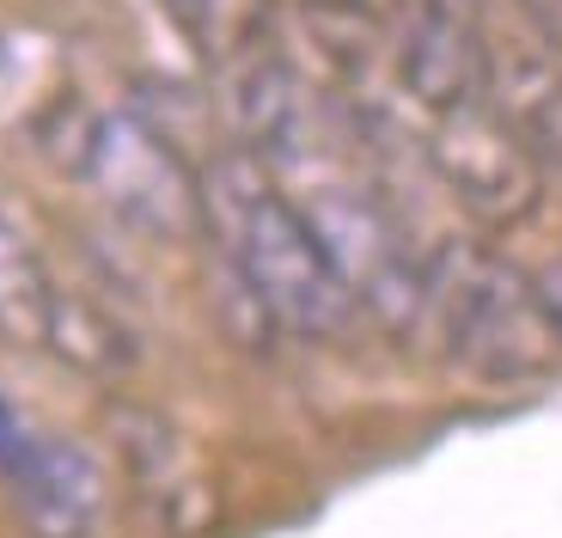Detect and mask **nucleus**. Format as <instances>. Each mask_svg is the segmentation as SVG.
I'll return each mask as SVG.
<instances>
[{
	"instance_id": "1",
	"label": "nucleus",
	"mask_w": 562,
	"mask_h": 538,
	"mask_svg": "<svg viewBox=\"0 0 562 538\" xmlns=\"http://www.w3.org/2000/svg\"><path fill=\"white\" fill-rule=\"evenodd\" d=\"M435 343L477 380H544L562 368V337L532 294V276L490 251H440Z\"/></svg>"
},
{
	"instance_id": "2",
	"label": "nucleus",
	"mask_w": 562,
	"mask_h": 538,
	"mask_svg": "<svg viewBox=\"0 0 562 538\" xmlns=\"http://www.w3.org/2000/svg\"><path fill=\"white\" fill-rule=\"evenodd\" d=\"M80 178L140 239L183 245L202 233L196 166L183 159V147L171 142L166 128H154L140 111H99L92 154H86Z\"/></svg>"
},
{
	"instance_id": "3",
	"label": "nucleus",
	"mask_w": 562,
	"mask_h": 538,
	"mask_svg": "<svg viewBox=\"0 0 562 538\" xmlns=\"http://www.w3.org/2000/svg\"><path fill=\"white\" fill-rule=\"evenodd\" d=\"M422 159H428V171L440 178V190L490 233H514L544 209L550 171L526 154V142L483 99L428 116Z\"/></svg>"
},
{
	"instance_id": "4",
	"label": "nucleus",
	"mask_w": 562,
	"mask_h": 538,
	"mask_svg": "<svg viewBox=\"0 0 562 538\" xmlns=\"http://www.w3.org/2000/svg\"><path fill=\"white\" fill-rule=\"evenodd\" d=\"M397 86L428 116L483 99L490 37L477 25V0H397Z\"/></svg>"
},
{
	"instance_id": "5",
	"label": "nucleus",
	"mask_w": 562,
	"mask_h": 538,
	"mask_svg": "<svg viewBox=\"0 0 562 538\" xmlns=\"http://www.w3.org/2000/svg\"><path fill=\"white\" fill-rule=\"evenodd\" d=\"M13 508L31 538H92L104 520V471L99 459L61 435H37L0 466Z\"/></svg>"
},
{
	"instance_id": "6",
	"label": "nucleus",
	"mask_w": 562,
	"mask_h": 538,
	"mask_svg": "<svg viewBox=\"0 0 562 538\" xmlns=\"http://www.w3.org/2000/svg\"><path fill=\"white\" fill-rule=\"evenodd\" d=\"M483 104L526 142V154L544 171H562V56L557 49H520L490 43V80Z\"/></svg>"
},
{
	"instance_id": "7",
	"label": "nucleus",
	"mask_w": 562,
	"mask_h": 538,
	"mask_svg": "<svg viewBox=\"0 0 562 538\" xmlns=\"http://www.w3.org/2000/svg\"><path fill=\"white\" fill-rule=\"evenodd\" d=\"M226 116H233L239 147H251V154L269 159V166L306 154L312 99H306V86H300V74L281 56H269V49L233 61V99H226Z\"/></svg>"
},
{
	"instance_id": "8",
	"label": "nucleus",
	"mask_w": 562,
	"mask_h": 538,
	"mask_svg": "<svg viewBox=\"0 0 562 538\" xmlns=\"http://www.w3.org/2000/svg\"><path fill=\"white\" fill-rule=\"evenodd\" d=\"M300 214H306L312 239L324 245L330 269L349 282V294H361L380 269H392L397 257L409 251L404 233H397V221L367 197V190H342V184L312 190V197L300 202Z\"/></svg>"
},
{
	"instance_id": "9",
	"label": "nucleus",
	"mask_w": 562,
	"mask_h": 538,
	"mask_svg": "<svg viewBox=\"0 0 562 538\" xmlns=\"http://www.w3.org/2000/svg\"><path fill=\"white\" fill-rule=\"evenodd\" d=\"M37 349H49L61 368L86 373V380H123L140 361L135 330H128L104 300L80 294V288H56V294H49V318H43Z\"/></svg>"
},
{
	"instance_id": "10",
	"label": "nucleus",
	"mask_w": 562,
	"mask_h": 538,
	"mask_svg": "<svg viewBox=\"0 0 562 538\" xmlns=\"http://www.w3.org/2000/svg\"><path fill=\"white\" fill-rule=\"evenodd\" d=\"M178 31L196 43L202 61H233L269 49V25H276V0H178L171 7Z\"/></svg>"
},
{
	"instance_id": "11",
	"label": "nucleus",
	"mask_w": 562,
	"mask_h": 538,
	"mask_svg": "<svg viewBox=\"0 0 562 538\" xmlns=\"http://www.w3.org/2000/svg\"><path fill=\"white\" fill-rule=\"evenodd\" d=\"M49 294H56V282H49L37 245L0 214V337L37 349L43 318H49Z\"/></svg>"
},
{
	"instance_id": "12",
	"label": "nucleus",
	"mask_w": 562,
	"mask_h": 538,
	"mask_svg": "<svg viewBox=\"0 0 562 538\" xmlns=\"http://www.w3.org/2000/svg\"><path fill=\"white\" fill-rule=\"evenodd\" d=\"M111 440L116 453H123L128 478L140 483V490H171V483L183 478V440L178 428L166 423L159 411H140V404H116L111 411Z\"/></svg>"
},
{
	"instance_id": "13",
	"label": "nucleus",
	"mask_w": 562,
	"mask_h": 538,
	"mask_svg": "<svg viewBox=\"0 0 562 538\" xmlns=\"http://www.w3.org/2000/svg\"><path fill=\"white\" fill-rule=\"evenodd\" d=\"M300 13H306V25L318 31L330 49H355V43L373 37V25H380V0H294Z\"/></svg>"
},
{
	"instance_id": "14",
	"label": "nucleus",
	"mask_w": 562,
	"mask_h": 538,
	"mask_svg": "<svg viewBox=\"0 0 562 538\" xmlns=\"http://www.w3.org/2000/svg\"><path fill=\"white\" fill-rule=\"evenodd\" d=\"M532 294H538V306H544L550 330L562 337V257H550V264L532 269Z\"/></svg>"
},
{
	"instance_id": "15",
	"label": "nucleus",
	"mask_w": 562,
	"mask_h": 538,
	"mask_svg": "<svg viewBox=\"0 0 562 538\" xmlns=\"http://www.w3.org/2000/svg\"><path fill=\"white\" fill-rule=\"evenodd\" d=\"M526 19H532V31H538V43L544 49H557L562 56V0H514Z\"/></svg>"
},
{
	"instance_id": "16",
	"label": "nucleus",
	"mask_w": 562,
	"mask_h": 538,
	"mask_svg": "<svg viewBox=\"0 0 562 538\" xmlns=\"http://www.w3.org/2000/svg\"><path fill=\"white\" fill-rule=\"evenodd\" d=\"M166 7H178V0H166Z\"/></svg>"
}]
</instances>
